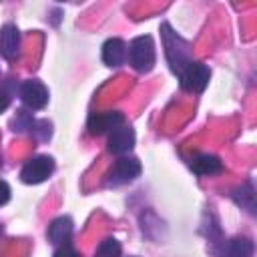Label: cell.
<instances>
[{"label": "cell", "mask_w": 257, "mask_h": 257, "mask_svg": "<svg viewBox=\"0 0 257 257\" xmlns=\"http://www.w3.org/2000/svg\"><path fill=\"white\" fill-rule=\"evenodd\" d=\"M155 42L151 36L143 34L131 40L128 44V62L139 72H149L155 66Z\"/></svg>", "instance_id": "2"}, {"label": "cell", "mask_w": 257, "mask_h": 257, "mask_svg": "<svg viewBox=\"0 0 257 257\" xmlns=\"http://www.w3.org/2000/svg\"><path fill=\"white\" fill-rule=\"evenodd\" d=\"M20 98L28 108H44L48 102V90L40 80H24L20 86Z\"/></svg>", "instance_id": "7"}, {"label": "cell", "mask_w": 257, "mask_h": 257, "mask_svg": "<svg viewBox=\"0 0 257 257\" xmlns=\"http://www.w3.org/2000/svg\"><path fill=\"white\" fill-rule=\"evenodd\" d=\"M141 175V163L139 159L135 157H122L118 159L110 173H108V185H122V183H128L133 179H137Z\"/></svg>", "instance_id": "5"}, {"label": "cell", "mask_w": 257, "mask_h": 257, "mask_svg": "<svg viewBox=\"0 0 257 257\" xmlns=\"http://www.w3.org/2000/svg\"><path fill=\"white\" fill-rule=\"evenodd\" d=\"M54 171V161L48 155H38L32 157L30 161L24 163L22 171H20V179L28 185H38L42 181H46Z\"/></svg>", "instance_id": "3"}, {"label": "cell", "mask_w": 257, "mask_h": 257, "mask_svg": "<svg viewBox=\"0 0 257 257\" xmlns=\"http://www.w3.org/2000/svg\"><path fill=\"white\" fill-rule=\"evenodd\" d=\"M54 257H78V253H76L70 245H62V247L54 253Z\"/></svg>", "instance_id": "16"}, {"label": "cell", "mask_w": 257, "mask_h": 257, "mask_svg": "<svg viewBox=\"0 0 257 257\" xmlns=\"http://www.w3.org/2000/svg\"><path fill=\"white\" fill-rule=\"evenodd\" d=\"M161 34H163V46H165V54H167V60L171 64V70L181 74L183 68L193 62L191 58V44L181 38L177 32H173V28L165 22L161 24Z\"/></svg>", "instance_id": "1"}, {"label": "cell", "mask_w": 257, "mask_h": 257, "mask_svg": "<svg viewBox=\"0 0 257 257\" xmlns=\"http://www.w3.org/2000/svg\"><path fill=\"white\" fill-rule=\"evenodd\" d=\"M209 76H211V70L203 62H189L183 68V72L179 74L181 86L187 92H203L209 82Z\"/></svg>", "instance_id": "4"}, {"label": "cell", "mask_w": 257, "mask_h": 257, "mask_svg": "<svg viewBox=\"0 0 257 257\" xmlns=\"http://www.w3.org/2000/svg\"><path fill=\"white\" fill-rule=\"evenodd\" d=\"M94 257H120V243L114 237H106L96 247Z\"/></svg>", "instance_id": "15"}, {"label": "cell", "mask_w": 257, "mask_h": 257, "mask_svg": "<svg viewBox=\"0 0 257 257\" xmlns=\"http://www.w3.org/2000/svg\"><path fill=\"white\" fill-rule=\"evenodd\" d=\"M191 169L197 175H217V173L223 171V163L219 161V157L205 153V155H197L191 161Z\"/></svg>", "instance_id": "13"}, {"label": "cell", "mask_w": 257, "mask_h": 257, "mask_svg": "<svg viewBox=\"0 0 257 257\" xmlns=\"http://www.w3.org/2000/svg\"><path fill=\"white\" fill-rule=\"evenodd\" d=\"M72 229H74V225H72L70 217H58L48 227V239L54 245H66V241L72 235Z\"/></svg>", "instance_id": "12"}, {"label": "cell", "mask_w": 257, "mask_h": 257, "mask_svg": "<svg viewBox=\"0 0 257 257\" xmlns=\"http://www.w3.org/2000/svg\"><path fill=\"white\" fill-rule=\"evenodd\" d=\"M8 104H10V96L4 88H0V112H4L8 108Z\"/></svg>", "instance_id": "19"}, {"label": "cell", "mask_w": 257, "mask_h": 257, "mask_svg": "<svg viewBox=\"0 0 257 257\" xmlns=\"http://www.w3.org/2000/svg\"><path fill=\"white\" fill-rule=\"evenodd\" d=\"M126 54V46L120 38H108L102 44V62L106 66H120Z\"/></svg>", "instance_id": "11"}, {"label": "cell", "mask_w": 257, "mask_h": 257, "mask_svg": "<svg viewBox=\"0 0 257 257\" xmlns=\"http://www.w3.org/2000/svg\"><path fill=\"white\" fill-rule=\"evenodd\" d=\"M231 197H233V201L237 205L245 207L249 213H255V189H253L251 181H247L245 185H241L239 189H235L231 193Z\"/></svg>", "instance_id": "14"}, {"label": "cell", "mask_w": 257, "mask_h": 257, "mask_svg": "<svg viewBox=\"0 0 257 257\" xmlns=\"http://www.w3.org/2000/svg\"><path fill=\"white\" fill-rule=\"evenodd\" d=\"M135 147V131L131 126H116L108 135V151L114 155H124Z\"/></svg>", "instance_id": "8"}, {"label": "cell", "mask_w": 257, "mask_h": 257, "mask_svg": "<svg viewBox=\"0 0 257 257\" xmlns=\"http://www.w3.org/2000/svg\"><path fill=\"white\" fill-rule=\"evenodd\" d=\"M8 201H10V187L4 181H0V205H6Z\"/></svg>", "instance_id": "17"}, {"label": "cell", "mask_w": 257, "mask_h": 257, "mask_svg": "<svg viewBox=\"0 0 257 257\" xmlns=\"http://www.w3.org/2000/svg\"><path fill=\"white\" fill-rule=\"evenodd\" d=\"M124 122V116L116 110H106V112H90L86 120V128L90 135H102L106 131H112Z\"/></svg>", "instance_id": "6"}, {"label": "cell", "mask_w": 257, "mask_h": 257, "mask_svg": "<svg viewBox=\"0 0 257 257\" xmlns=\"http://www.w3.org/2000/svg\"><path fill=\"white\" fill-rule=\"evenodd\" d=\"M20 52V30L14 24H4L0 28V54L6 60L16 58Z\"/></svg>", "instance_id": "10"}, {"label": "cell", "mask_w": 257, "mask_h": 257, "mask_svg": "<svg viewBox=\"0 0 257 257\" xmlns=\"http://www.w3.org/2000/svg\"><path fill=\"white\" fill-rule=\"evenodd\" d=\"M253 241L247 237H233L223 241L221 247L213 249L219 257H253Z\"/></svg>", "instance_id": "9"}, {"label": "cell", "mask_w": 257, "mask_h": 257, "mask_svg": "<svg viewBox=\"0 0 257 257\" xmlns=\"http://www.w3.org/2000/svg\"><path fill=\"white\" fill-rule=\"evenodd\" d=\"M36 131H40V133H42V135H40V139H42V141H46V139L50 137V124H48L46 120L36 122Z\"/></svg>", "instance_id": "18"}]
</instances>
